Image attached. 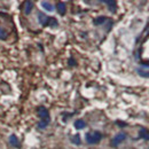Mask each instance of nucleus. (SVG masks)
Masks as SVG:
<instances>
[{"instance_id": "f257e3e1", "label": "nucleus", "mask_w": 149, "mask_h": 149, "mask_svg": "<svg viewBox=\"0 0 149 149\" xmlns=\"http://www.w3.org/2000/svg\"><path fill=\"white\" fill-rule=\"evenodd\" d=\"M37 112H38V116L40 118V122L38 123V129L40 130H44L48 126V124L51 123V116H49V111L45 108V107H38L37 109Z\"/></svg>"}, {"instance_id": "f03ea898", "label": "nucleus", "mask_w": 149, "mask_h": 149, "mask_svg": "<svg viewBox=\"0 0 149 149\" xmlns=\"http://www.w3.org/2000/svg\"><path fill=\"white\" fill-rule=\"evenodd\" d=\"M85 139H86V142L89 143V144H96L98 142L101 141L102 134H101L100 132H98V131H95V132H89V133H86Z\"/></svg>"}, {"instance_id": "7ed1b4c3", "label": "nucleus", "mask_w": 149, "mask_h": 149, "mask_svg": "<svg viewBox=\"0 0 149 149\" xmlns=\"http://www.w3.org/2000/svg\"><path fill=\"white\" fill-rule=\"evenodd\" d=\"M125 139H126V133H118V134L115 135V138L111 140V146H112V147H116V146H118L119 143H122Z\"/></svg>"}, {"instance_id": "20e7f679", "label": "nucleus", "mask_w": 149, "mask_h": 149, "mask_svg": "<svg viewBox=\"0 0 149 149\" xmlns=\"http://www.w3.org/2000/svg\"><path fill=\"white\" fill-rule=\"evenodd\" d=\"M49 20H51V17H48V16L45 15L44 13H39V14H38V21H39V23H40L41 25L47 26L48 23H49Z\"/></svg>"}, {"instance_id": "39448f33", "label": "nucleus", "mask_w": 149, "mask_h": 149, "mask_svg": "<svg viewBox=\"0 0 149 149\" xmlns=\"http://www.w3.org/2000/svg\"><path fill=\"white\" fill-rule=\"evenodd\" d=\"M33 9V3L32 1H24L23 4V11L25 15H29Z\"/></svg>"}, {"instance_id": "423d86ee", "label": "nucleus", "mask_w": 149, "mask_h": 149, "mask_svg": "<svg viewBox=\"0 0 149 149\" xmlns=\"http://www.w3.org/2000/svg\"><path fill=\"white\" fill-rule=\"evenodd\" d=\"M9 143H11L13 147H15V148H21L20 140L17 139V137H16L15 134H12V135L9 137Z\"/></svg>"}, {"instance_id": "0eeeda50", "label": "nucleus", "mask_w": 149, "mask_h": 149, "mask_svg": "<svg viewBox=\"0 0 149 149\" xmlns=\"http://www.w3.org/2000/svg\"><path fill=\"white\" fill-rule=\"evenodd\" d=\"M104 4L108 5V9L111 12V13H115L117 11V3L114 1V0H106Z\"/></svg>"}, {"instance_id": "6e6552de", "label": "nucleus", "mask_w": 149, "mask_h": 149, "mask_svg": "<svg viewBox=\"0 0 149 149\" xmlns=\"http://www.w3.org/2000/svg\"><path fill=\"white\" fill-rule=\"evenodd\" d=\"M56 8H57L58 14H60V15H62V16H63V15L66 14V12H67V6H66L64 3H57Z\"/></svg>"}, {"instance_id": "1a4fd4ad", "label": "nucleus", "mask_w": 149, "mask_h": 149, "mask_svg": "<svg viewBox=\"0 0 149 149\" xmlns=\"http://www.w3.org/2000/svg\"><path fill=\"white\" fill-rule=\"evenodd\" d=\"M85 126H86V123L83 121V119H77L75 122V129L76 130H83V129H85Z\"/></svg>"}, {"instance_id": "9d476101", "label": "nucleus", "mask_w": 149, "mask_h": 149, "mask_svg": "<svg viewBox=\"0 0 149 149\" xmlns=\"http://www.w3.org/2000/svg\"><path fill=\"white\" fill-rule=\"evenodd\" d=\"M41 6L47 12H53L54 11V6L51 3H48V1H41Z\"/></svg>"}, {"instance_id": "9b49d317", "label": "nucleus", "mask_w": 149, "mask_h": 149, "mask_svg": "<svg viewBox=\"0 0 149 149\" xmlns=\"http://www.w3.org/2000/svg\"><path fill=\"white\" fill-rule=\"evenodd\" d=\"M106 21H107V17H106V16H100V17L94 18L93 23H94V25H102Z\"/></svg>"}, {"instance_id": "f8f14e48", "label": "nucleus", "mask_w": 149, "mask_h": 149, "mask_svg": "<svg viewBox=\"0 0 149 149\" xmlns=\"http://www.w3.org/2000/svg\"><path fill=\"white\" fill-rule=\"evenodd\" d=\"M71 142H72V143H75V144H77V146H79V144L81 143L79 134H75L74 137H71Z\"/></svg>"}, {"instance_id": "ddd939ff", "label": "nucleus", "mask_w": 149, "mask_h": 149, "mask_svg": "<svg viewBox=\"0 0 149 149\" xmlns=\"http://www.w3.org/2000/svg\"><path fill=\"white\" fill-rule=\"evenodd\" d=\"M7 36H8V35H7V32H6V30L0 26V40L7 39Z\"/></svg>"}, {"instance_id": "4468645a", "label": "nucleus", "mask_w": 149, "mask_h": 149, "mask_svg": "<svg viewBox=\"0 0 149 149\" xmlns=\"http://www.w3.org/2000/svg\"><path fill=\"white\" fill-rule=\"evenodd\" d=\"M48 25L51 26V28H56L57 26V21L54 18V17H51V20H49V23H48Z\"/></svg>"}, {"instance_id": "2eb2a0df", "label": "nucleus", "mask_w": 149, "mask_h": 149, "mask_svg": "<svg viewBox=\"0 0 149 149\" xmlns=\"http://www.w3.org/2000/svg\"><path fill=\"white\" fill-rule=\"evenodd\" d=\"M138 71V74L141 76V77H146V78H149V72H147V71H143V70H141V69H138L137 70Z\"/></svg>"}, {"instance_id": "dca6fc26", "label": "nucleus", "mask_w": 149, "mask_h": 149, "mask_svg": "<svg viewBox=\"0 0 149 149\" xmlns=\"http://www.w3.org/2000/svg\"><path fill=\"white\" fill-rule=\"evenodd\" d=\"M147 132H148V131H147L146 129H143V127H142V129H140V132H139V134H140V135H139V137H140V138H142V139H144V137H146V134H147Z\"/></svg>"}, {"instance_id": "f3484780", "label": "nucleus", "mask_w": 149, "mask_h": 149, "mask_svg": "<svg viewBox=\"0 0 149 149\" xmlns=\"http://www.w3.org/2000/svg\"><path fill=\"white\" fill-rule=\"evenodd\" d=\"M77 63H76V61H75V58H72V57H70L69 58V66H76Z\"/></svg>"}, {"instance_id": "a211bd4d", "label": "nucleus", "mask_w": 149, "mask_h": 149, "mask_svg": "<svg viewBox=\"0 0 149 149\" xmlns=\"http://www.w3.org/2000/svg\"><path fill=\"white\" fill-rule=\"evenodd\" d=\"M117 124H119V126H121V127L126 126V123H122V122H117Z\"/></svg>"}, {"instance_id": "6ab92c4d", "label": "nucleus", "mask_w": 149, "mask_h": 149, "mask_svg": "<svg viewBox=\"0 0 149 149\" xmlns=\"http://www.w3.org/2000/svg\"><path fill=\"white\" fill-rule=\"evenodd\" d=\"M144 140H149V131L147 132V134H146V137H144Z\"/></svg>"}]
</instances>
